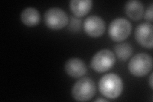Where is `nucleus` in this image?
Here are the masks:
<instances>
[{
    "label": "nucleus",
    "mask_w": 153,
    "mask_h": 102,
    "mask_svg": "<svg viewBox=\"0 0 153 102\" xmlns=\"http://www.w3.org/2000/svg\"><path fill=\"white\" fill-rule=\"evenodd\" d=\"M144 17L147 21H152V3H151L149 7L147 8L145 13Z\"/></svg>",
    "instance_id": "15"
},
{
    "label": "nucleus",
    "mask_w": 153,
    "mask_h": 102,
    "mask_svg": "<svg viewBox=\"0 0 153 102\" xmlns=\"http://www.w3.org/2000/svg\"><path fill=\"white\" fill-rule=\"evenodd\" d=\"M94 101H108L107 100L105 99H103V98H98L96 100Z\"/></svg>",
    "instance_id": "17"
},
{
    "label": "nucleus",
    "mask_w": 153,
    "mask_h": 102,
    "mask_svg": "<svg viewBox=\"0 0 153 102\" xmlns=\"http://www.w3.org/2000/svg\"><path fill=\"white\" fill-rule=\"evenodd\" d=\"M131 31V24L127 19L119 17L115 19L108 26V35L112 40L121 42L127 38Z\"/></svg>",
    "instance_id": "5"
},
{
    "label": "nucleus",
    "mask_w": 153,
    "mask_h": 102,
    "mask_svg": "<svg viewBox=\"0 0 153 102\" xmlns=\"http://www.w3.org/2000/svg\"><path fill=\"white\" fill-rule=\"evenodd\" d=\"M92 4L91 0H71L70 1V8L75 16L83 17L89 12Z\"/></svg>",
    "instance_id": "11"
},
{
    "label": "nucleus",
    "mask_w": 153,
    "mask_h": 102,
    "mask_svg": "<svg viewBox=\"0 0 153 102\" xmlns=\"http://www.w3.org/2000/svg\"><path fill=\"white\" fill-rule=\"evenodd\" d=\"M152 24L149 22H143L137 26L135 37L140 44L148 48H152Z\"/></svg>",
    "instance_id": "8"
},
{
    "label": "nucleus",
    "mask_w": 153,
    "mask_h": 102,
    "mask_svg": "<svg viewBox=\"0 0 153 102\" xmlns=\"http://www.w3.org/2000/svg\"><path fill=\"white\" fill-rule=\"evenodd\" d=\"M152 68L151 56L144 52L135 54L129 61L128 69L131 74L137 77L147 75Z\"/></svg>",
    "instance_id": "3"
},
{
    "label": "nucleus",
    "mask_w": 153,
    "mask_h": 102,
    "mask_svg": "<svg viewBox=\"0 0 153 102\" xmlns=\"http://www.w3.org/2000/svg\"><path fill=\"white\" fill-rule=\"evenodd\" d=\"M149 85H150L151 88L152 89V74H151V75H150V77H149Z\"/></svg>",
    "instance_id": "16"
},
{
    "label": "nucleus",
    "mask_w": 153,
    "mask_h": 102,
    "mask_svg": "<svg viewBox=\"0 0 153 102\" xmlns=\"http://www.w3.org/2000/svg\"><path fill=\"white\" fill-rule=\"evenodd\" d=\"M84 30L90 36L99 37L103 35L105 30V21L98 16H89L84 22Z\"/></svg>",
    "instance_id": "7"
},
{
    "label": "nucleus",
    "mask_w": 153,
    "mask_h": 102,
    "mask_svg": "<svg viewBox=\"0 0 153 102\" xmlns=\"http://www.w3.org/2000/svg\"><path fill=\"white\" fill-rule=\"evenodd\" d=\"M22 22L27 26L37 25L40 21V15L38 10L33 7H27L23 10L21 13Z\"/></svg>",
    "instance_id": "12"
},
{
    "label": "nucleus",
    "mask_w": 153,
    "mask_h": 102,
    "mask_svg": "<svg viewBox=\"0 0 153 102\" xmlns=\"http://www.w3.org/2000/svg\"><path fill=\"white\" fill-rule=\"evenodd\" d=\"M95 93L94 82L89 77H84L76 81L71 89L73 98L79 101H86L91 100Z\"/></svg>",
    "instance_id": "2"
},
{
    "label": "nucleus",
    "mask_w": 153,
    "mask_h": 102,
    "mask_svg": "<svg viewBox=\"0 0 153 102\" xmlns=\"http://www.w3.org/2000/svg\"><path fill=\"white\" fill-rule=\"evenodd\" d=\"M98 87L100 91L104 96L110 99H116L122 93L123 83L118 75L109 73L100 79Z\"/></svg>",
    "instance_id": "1"
},
{
    "label": "nucleus",
    "mask_w": 153,
    "mask_h": 102,
    "mask_svg": "<svg viewBox=\"0 0 153 102\" xmlns=\"http://www.w3.org/2000/svg\"><path fill=\"white\" fill-rule=\"evenodd\" d=\"M80 24L81 22L79 19H77L75 17H71L68 29L70 31H77L79 30L80 28Z\"/></svg>",
    "instance_id": "14"
},
{
    "label": "nucleus",
    "mask_w": 153,
    "mask_h": 102,
    "mask_svg": "<svg viewBox=\"0 0 153 102\" xmlns=\"http://www.w3.org/2000/svg\"><path fill=\"white\" fill-rule=\"evenodd\" d=\"M65 70L69 76L74 78H79L85 74L87 66L83 60L79 58L72 57L66 62Z\"/></svg>",
    "instance_id": "9"
},
{
    "label": "nucleus",
    "mask_w": 153,
    "mask_h": 102,
    "mask_svg": "<svg viewBox=\"0 0 153 102\" xmlns=\"http://www.w3.org/2000/svg\"><path fill=\"white\" fill-rule=\"evenodd\" d=\"M116 62V56L111 50L103 49L98 51L91 60V66L96 71L103 73L109 70Z\"/></svg>",
    "instance_id": "4"
},
{
    "label": "nucleus",
    "mask_w": 153,
    "mask_h": 102,
    "mask_svg": "<svg viewBox=\"0 0 153 102\" xmlns=\"http://www.w3.org/2000/svg\"><path fill=\"white\" fill-rule=\"evenodd\" d=\"M114 51L119 60L125 61L132 54L133 48L129 43H121L115 45Z\"/></svg>",
    "instance_id": "13"
},
{
    "label": "nucleus",
    "mask_w": 153,
    "mask_h": 102,
    "mask_svg": "<svg viewBox=\"0 0 153 102\" xmlns=\"http://www.w3.org/2000/svg\"><path fill=\"white\" fill-rule=\"evenodd\" d=\"M45 25L52 30H59L68 22V17L63 9L53 7L48 9L44 13Z\"/></svg>",
    "instance_id": "6"
},
{
    "label": "nucleus",
    "mask_w": 153,
    "mask_h": 102,
    "mask_svg": "<svg viewBox=\"0 0 153 102\" xmlns=\"http://www.w3.org/2000/svg\"><path fill=\"white\" fill-rule=\"evenodd\" d=\"M124 10L127 16L134 21L140 19L144 12L143 4L137 0H130L126 3Z\"/></svg>",
    "instance_id": "10"
}]
</instances>
